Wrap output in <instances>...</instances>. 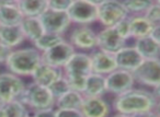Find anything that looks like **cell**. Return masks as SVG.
<instances>
[{"instance_id": "obj_1", "label": "cell", "mask_w": 160, "mask_h": 117, "mask_svg": "<svg viewBox=\"0 0 160 117\" xmlns=\"http://www.w3.org/2000/svg\"><path fill=\"white\" fill-rule=\"evenodd\" d=\"M157 104V99L152 91L147 89H135L114 96L112 108L116 113L133 116L138 113L152 110Z\"/></svg>"}, {"instance_id": "obj_2", "label": "cell", "mask_w": 160, "mask_h": 117, "mask_svg": "<svg viewBox=\"0 0 160 117\" xmlns=\"http://www.w3.org/2000/svg\"><path fill=\"white\" fill-rule=\"evenodd\" d=\"M71 90L82 93L87 78L92 73L91 56L88 53L76 51L69 62L62 69Z\"/></svg>"}, {"instance_id": "obj_3", "label": "cell", "mask_w": 160, "mask_h": 117, "mask_svg": "<svg viewBox=\"0 0 160 117\" xmlns=\"http://www.w3.org/2000/svg\"><path fill=\"white\" fill-rule=\"evenodd\" d=\"M42 53L35 47H22L13 49L6 68L19 77H32L34 71L42 64Z\"/></svg>"}, {"instance_id": "obj_4", "label": "cell", "mask_w": 160, "mask_h": 117, "mask_svg": "<svg viewBox=\"0 0 160 117\" xmlns=\"http://www.w3.org/2000/svg\"><path fill=\"white\" fill-rule=\"evenodd\" d=\"M20 101L28 108L34 110V113L47 108H54L56 104V99L52 94L49 89L38 85L34 82L27 84V88Z\"/></svg>"}, {"instance_id": "obj_5", "label": "cell", "mask_w": 160, "mask_h": 117, "mask_svg": "<svg viewBox=\"0 0 160 117\" xmlns=\"http://www.w3.org/2000/svg\"><path fill=\"white\" fill-rule=\"evenodd\" d=\"M100 1L92 0H72L68 9L71 23L80 27H89L98 22V6Z\"/></svg>"}, {"instance_id": "obj_6", "label": "cell", "mask_w": 160, "mask_h": 117, "mask_svg": "<svg viewBox=\"0 0 160 117\" xmlns=\"http://www.w3.org/2000/svg\"><path fill=\"white\" fill-rule=\"evenodd\" d=\"M25 88L27 84L21 77L9 71L0 72V104L5 105L20 100Z\"/></svg>"}, {"instance_id": "obj_7", "label": "cell", "mask_w": 160, "mask_h": 117, "mask_svg": "<svg viewBox=\"0 0 160 117\" xmlns=\"http://www.w3.org/2000/svg\"><path fill=\"white\" fill-rule=\"evenodd\" d=\"M128 18L122 1L101 0L98 6V22L103 27H113L118 22Z\"/></svg>"}, {"instance_id": "obj_8", "label": "cell", "mask_w": 160, "mask_h": 117, "mask_svg": "<svg viewBox=\"0 0 160 117\" xmlns=\"http://www.w3.org/2000/svg\"><path fill=\"white\" fill-rule=\"evenodd\" d=\"M90 27H75L69 33V41L77 51L87 53L98 49V35Z\"/></svg>"}, {"instance_id": "obj_9", "label": "cell", "mask_w": 160, "mask_h": 117, "mask_svg": "<svg viewBox=\"0 0 160 117\" xmlns=\"http://www.w3.org/2000/svg\"><path fill=\"white\" fill-rule=\"evenodd\" d=\"M135 81L146 88H156L160 84V58L144 59L133 72Z\"/></svg>"}, {"instance_id": "obj_10", "label": "cell", "mask_w": 160, "mask_h": 117, "mask_svg": "<svg viewBox=\"0 0 160 117\" xmlns=\"http://www.w3.org/2000/svg\"><path fill=\"white\" fill-rule=\"evenodd\" d=\"M76 51H77L73 48L72 45L68 41L64 40L49 51L43 53L42 59L43 62H45V64H48L53 67H56V68L64 69V67L72 58Z\"/></svg>"}, {"instance_id": "obj_11", "label": "cell", "mask_w": 160, "mask_h": 117, "mask_svg": "<svg viewBox=\"0 0 160 117\" xmlns=\"http://www.w3.org/2000/svg\"><path fill=\"white\" fill-rule=\"evenodd\" d=\"M107 79V91L110 94L118 96L127 91L132 90L136 81L133 72L122 69H116L112 73L105 77Z\"/></svg>"}, {"instance_id": "obj_12", "label": "cell", "mask_w": 160, "mask_h": 117, "mask_svg": "<svg viewBox=\"0 0 160 117\" xmlns=\"http://www.w3.org/2000/svg\"><path fill=\"white\" fill-rule=\"evenodd\" d=\"M40 19L46 33L58 34V35H64L72 24L68 12L54 11L51 9H47Z\"/></svg>"}, {"instance_id": "obj_13", "label": "cell", "mask_w": 160, "mask_h": 117, "mask_svg": "<svg viewBox=\"0 0 160 117\" xmlns=\"http://www.w3.org/2000/svg\"><path fill=\"white\" fill-rule=\"evenodd\" d=\"M98 49L105 53L115 55L118 51L126 46V41L113 27H103L98 32Z\"/></svg>"}, {"instance_id": "obj_14", "label": "cell", "mask_w": 160, "mask_h": 117, "mask_svg": "<svg viewBox=\"0 0 160 117\" xmlns=\"http://www.w3.org/2000/svg\"><path fill=\"white\" fill-rule=\"evenodd\" d=\"M118 69L134 72L144 61V58L140 56L137 49L133 46H125L114 55Z\"/></svg>"}, {"instance_id": "obj_15", "label": "cell", "mask_w": 160, "mask_h": 117, "mask_svg": "<svg viewBox=\"0 0 160 117\" xmlns=\"http://www.w3.org/2000/svg\"><path fill=\"white\" fill-rule=\"evenodd\" d=\"M80 110L83 117H110L112 105L103 96L85 97Z\"/></svg>"}, {"instance_id": "obj_16", "label": "cell", "mask_w": 160, "mask_h": 117, "mask_svg": "<svg viewBox=\"0 0 160 117\" xmlns=\"http://www.w3.org/2000/svg\"><path fill=\"white\" fill-rule=\"evenodd\" d=\"M92 64V72L101 76H105L112 73L118 69V65L115 61L114 55L105 53L100 49H96L90 54Z\"/></svg>"}, {"instance_id": "obj_17", "label": "cell", "mask_w": 160, "mask_h": 117, "mask_svg": "<svg viewBox=\"0 0 160 117\" xmlns=\"http://www.w3.org/2000/svg\"><path fill=\"white\" fill-rule=\"evenodd\" d=\"M62 76H64L62 69L56 68V67H53L42 61V64L36 68L31 78L32 82L38 84V85L48 88L52 83H54L56 80L59 79Z\"/></svg>"}, {"instance_id": "obj_18", "label": "cell", "mask_w": 160, "mask_h": 117, "mask_svg": "<svg viewBox=\"0 0 160 117\" xmlns=\"http://www.w3.org/2000/svg\"><path fill=\"white\" fill-rule=\"evenodd\" d=\"M24 16L18 7L16 0H5L0 7V25L16 27L22 23Z\"/></svg>"}, {"instance_id": "obj_19", "label": "cell", "mask_w": 160, "mask_h": 117, "mask_svg": "<svg viewBox=\"0 0 160 117\" xmlns=\"http://www.w3.org/2000/svg\"><path fill=\"white\" fill-rule=\"evenodd\" d=\"M24 41V34H23L20 25H16V27L0 25V44H3L10 48L16 49L19 48V46Z\"/></svg>"}, {"instance_id": "obj_20", "label": "cell", "mask_w": 160, "mask_h": 117, "mask_svg": "<svg viewBox=\"0 0 160 117\" xmlns=\"http://www.w3.org/2000/svg\"><path fill=\"white\" fill-rule=\"evenodd\" d=\"M129 19V27H131V35L134 40L150 36L155 25L145 17L142 16H131Z\"/></svg>"}, {"instance_id": "obj_21", "label": "cell", "mask_w": 160, "mask_h": 117, "mask_svg": "<svg viewBox=\"0 0 160 117\" xmlns=\"http://www.w3.org/2000/svg\"><path fill=\"white\" fill-rule=\"evenodd\" d=\"M108 93L107 91V79L105 76H101L92 72L87 78L85 89H83V96L85 97H97L103 96Z\"/></svg>"}, {"instance_id": "obj_22", "label": "cell", "mask_w": 160, "mask_h": 117, "mask_svg": "<svg viewBox=\"0 0 160 117\" xmlns=\"http://www.w3.org/2000/svg\"><path fill=\"white\" fill-rule=\"evenodd\" d=\"M24 37L34 44L40 37L45 34V30L40 18H24L20 24Z\"/></svg>"}, {"instance_id": "obj_23", "label": "cell", "mask_w": 160, "mask_h": 117, "mask_svg": "<svg viewBox=\"0 0 160 117\" xmlns=\"http://www.w3.org/2000/svg\"><path fill=\"white\" fill-rule=\"evenodd\" d=\"M18 7L24 18H41L48 9L47 0H18Z\"/></svg>"}, {"instance_id": "obj_24", "label": "cell", "mask_w": 160, "mask_h": 117, "mask_svg": "<svg viewBox=\"0 0 160 117\" xmlns=\"http://www.w3.org/2000/svg\"><path fill=\"white\" fill-rule=\"evenodd\" d=\"M134 47L137 49V51L144 59L160 58V45L151 36L135 40Z\"/></svg>"}, {"instance_id": "obj_25", "label": "cell", "mask_w": 160, "mask_h": 117, "mask_svg": "<svg viewBox=\"0 0 160 117\" xmlns=\"http://www.w3.org/2000/svg\"><path fill=\"white\" fill-rule=\"evenodd\" d=\"M85 101V96L82 93L70 90L56 100L55 107L60 110H80Z\"/></svg>"}, {"instance_id": "obj_26", "label": "cell", "mask_w": 160, "mask_h": 117, "mask_svg": "<svg viewBox=\"0 0 160 117\" xmlns=\"http://www.w3.org/2000/svg\"><path fill=\"white\" fill-rule=\"evenodd\" d=\"M65 38L62 35H58V34H53V33H46L40 37L35 43L33 44V46L38 49L41 53H45V51H49L51 48H53L54 46H56L57 44H59L60 42H62Z\"/></svg>"}, {"instance_id": "obj_27", "label": "cell", "mask_w": 160, "mask_h": 117, "mask_svg": "<svg viewBox=\"0 0 160 117\" xmlns=\"http://www.w3.org/2000/svg\"><path fill=\"white\" fill-rule=\"evenodd\" d=\"M122 2L128 13V17H131L145 14L153 1H150V0H125Z\"/></svg>"}, {"instance_id": "obj_28", "label": "cell", "mask_w": 160, "mask_h": 117, "mask_svg": "<svg viewBox=\"0 0 160 117\" xmlns=\"http://www.w3.org/2000/svg\"><path fill=\"white\" fill-rule=\"evenodd\" d=\"M3 110L6 117H27L28 115H30L29 108L20 100L5 104Z\"/></svg>"}, {"instance_id": "obj_29", "label": "cell", "mask_w": 160, "mask_h": 117, "mask_svg": "<svg viewBox=\"0 0 160 117\" xmlns=\"http://www.w3.org/2000/svg\"><path fill=\"white\" fill-rule=\"evenodd\" d=\"M48 89L56 100L59 99L60 96H62V95L66 94L68 91L71 90L70 86H69L68 81H67V79L65 78V76L60 77L59 79L56 80L54 83H52L51 85L48 86Z\"/></svg>"}, {"instance_id": "obj_30", "label": "cell", "mask_w": 160, "mask_h": 117, "mask_svg": "<svg viewBox=\"0 0 160 117\" xmlns=\"http://www.w3.org/2000/svg\"><path fill=\"white\" fill-rule=\"evenodd\" d=\"M145 17L152 23L153 25L160 24V5L157 1H153L148 10L145 13Z\"/></svg>"}, {"instance_id": "obj_31", "label": "cell", "mask_w": 160, "mask_h": 117, "mask_svg": "<svg viewBox=\"0 0 160 117\" xmlns=\"http://www.w3.org/2000/svg\"><path fill=\"white\" fill-rule=\"evenodd\" d=\"M72 0H47L48 9L54 11L67 12L70 7Z\"/></svg>"}, {"instance_id": "obj_32", "label": "cell", "mask_w": 160, "mask_h": 117, "mask_svg": "<svg viewBox=\"0 0 160 117\" xmlns=\"http://www.w3.org/2000/svg\"><path fill=\"white\" fill-rule=\"evenodd\" d=\"M114 29L116 30L120 36L125 40L127 42V40L132 38V35H131V27H129V19H124L123 21L118 22V24L114 27Z\"/></svg>"}, {"instance_id": "obj_33", "label": "cell", "mask_w": 160, "mask_h": 117, "mask_svg": "<svg viewBox=\"0 0 160 117\" xmlns=\"http://www.w3.org/2000/svg\"><path fill=\"white\" fill-rule=\"evenodd\" d=\"M13 49L10 47L6 46L3 44H0V66H5L7 65L10 56H11Z\"/></svg>"}, {"instance_id": "obj_34", "label": "cell", "mask_w": 160, "mask_h": 117, "mask_svg": "<svg viewBox=\"0 0 160 117\" xmlns=\"http://www.w3.org/2000/svg\"><path fill=\"white\" fill-rule=\"evenodd\" d=\"M56 117H83L80 110H60L56 108Z\"/></svg>"}, {"instance_id": "obj_35", "label": "cell", "mask_w": 160, "mask_h": 117, "mask_svg": "<svg viewBox=\"0 0 160 117\" xmlns=\"http://www.w3.org/2000/svg\"><path fill=\"white\" fill-rule=\"evenodd\" d=\"M36 117H56V108H47V110H38L34 113Z\"/></svg>"}, {"instance_id": "obj_36", "label": "cell", "mask_w": 160, "mask_h": 117, "mask_svg": "<svg viewBox=\"0 0 160 117\" xmlns=\"http://www.w3.org/2000/svg\"><path fill=\"white\" fill-rule=\"evenodd\" d=\"M150 36L156 41V42L158 43V44L160 45V24L155 25V27H153V30H152V32H151Z\"/></svg>"}, {"instance_id": "obj_37", "label": "cell", "mask_w": 160, "mask_h": 117, "mask_svg": "<svg viewBox=\"0 0 160 117\" xmlns=\"http://www.w3.org/2000/svg\"><path fill=\"white\" fill-rule=\"evenodd\" d=\"M132 117H158L157 114L152 110H147V112H142V113H138V114L133 115Z\"/></svg>"}, {"instance_id": "obj_38", "label": "cell", "mask_w": 160, "mask_h": 117, "mask_svg": "<svg viewBox=\"0 0 160 117\" xmlns=\"http://www.w3.org/2000/svg\"><path fill=\"white\" fill-rule=\"evenodd\" d=\"M152 93L156 99H157V101H160V84L152 89Z\"/></svg>"}, {"instance_id": "obj_39", "label": "cell", "mask_w": 160, "mask_h": 117, "mask_svg": "<svg viewBox=\"0 0 160 117\" xmlns=\"http://www.w3.org/2000/svg\"><path fill=\"white\" fill-rule=\"evenodd\" d=\"M153 112L157 114L158 117H160V101H157V104H156L155 108H153Z\"/></svg>"}, {"instance_id": "obj_40", "label": "cell", "mask_w": 160, "mask_h": 117, "mask_svg": "<svg viewBox=\"0 0 160 117\" xmlns=\"http://www.w3.org/2000/svg\"><path fill=\"white\" fill-rule=\"evenodd\" d=\"M110 117H132L129 116V115H125V114H120V113H115L114 115H112V116Z\"/></svg>"}, {"instance_id": "obj_41", "label": "cell", "mask_w": 160, "mask_h": 117, "mask_svg": "<svg viewBox=\"0 0 160 117\" xmlns=\"http://www.w3.org/2000/svg\"><path fill=\"white\" fill-rule=\"evenodd\" d=\"M0 117H6L5 116V110H3V105L0 104Z\"/></svg>"}, {"instance_id": "obj_42", "label": "cell", "mask_w": 160, "mask_h": 117, "mask_svg": "<svg viewBox=\"0 0 160 117\" xmlns=\"http://www.w3.org/2000/svg\"><path fill=\"white\" fill-rule=\"evenodd\" d=\"M27 117H36V116H35V115H34V114H32V115H28Z\"/></svg>"}, {"instance_id": "obj_43", "label": "cell", "mask_w": 160, "mask_h": 117, "mask_svg": "<svg viewBox=\"0 0 160 117\" xmlns=\"http://www.w3.org/2000/svg\"><path fill=\"white\" fill-rule=\"evenodd\" d=\"M2 3H3V1H2V0H0V7L2 6Z\"/></svg>"}, {"instance_id": "obj_44", "label": "cell", "mask_w": 160, "mask_h": 117, "mask_svg": "<svg viewBox=\"0 0 160 117\" xmlns=\"http://www.w3.org/2000/svg\"><path fill=\"white\" fill-rule=\"evenodd\" d=\"M157 2H158V3H159V5H160V0H157Z\"/></svg>"}]
</instances>
